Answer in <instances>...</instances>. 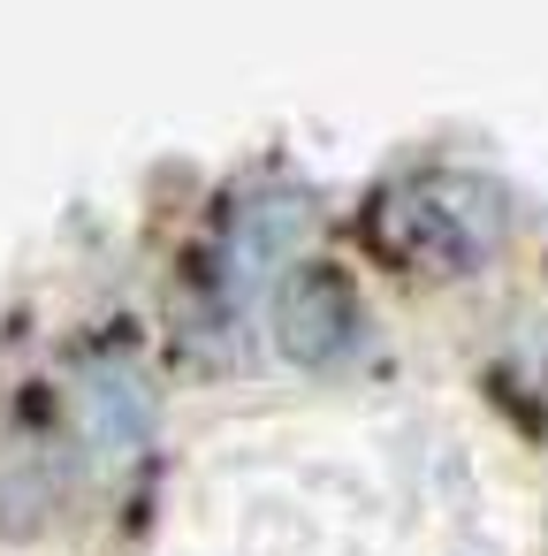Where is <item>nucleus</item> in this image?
Listing matches in <instances>:
<instances>
[{
    "label": "nucleus",
    "mask_w": 548,
    "mask_h": 556,
    "mask_svg": "<svg viewBox=\"0 0 548 556\" xmlns=\"http://www.w3.org/2000/svg\"><path fill=\"white\" fill-rule=\"evenodd\" d=\"M502 237H510V206L472 168L404 176L373 206V244L396 267H419V275H480L502 252Z\"/></svg>",
    "instance_id": "obj_1"
},
{
    "label": "nucleus",
    "mask_w": 548,
    "mask_h": 556,
    "mask_svg": "<svg viewBox=\"0 0 548 556\" xmlns=\"http://www.w3.org/2000/svg\"><path fill=\"white\" fill-rule=\"evenodd\" d=\"M313 237V191L297 184H252L221 214V298H252L259 282H282L297 244Z\"/></svg>",
    "instance_id": "obj_2"
},
{
    "label": "nucleus",
    "mask_w": 548,
    "mask_h": 556,
    "mask_svg": "<svg viewBox=\"0 0 548 556\" xmlns=\"http://www.w3.org/2000/svg\"><path fill=\"white\" fill-rule=\"evenodd\" d=\"M69 427H77V442H85L92 465H107V472L138 465V457L153 450V427H161L153 381H145L130 358H115V351L85 358L77 381H69Z\"/></svg>",
    "instance_id": "obj_3"
},
{
    "label": "nucleus",
    "mask_w": 548,
    "mask_h": 556,
    "mask_svg": "<svg viewBox=\"0 0 548 556\" xmlns=\"http://www.w3.org/2000/svg\"><path fill=\"white\" fill-rule=\"evenodd\" d=\"M275 343L290 366H343L358 351V298L335 267H290L275 282Z\"/></svg>",
    "instance_id": "obj_4"
}]
</instances>
